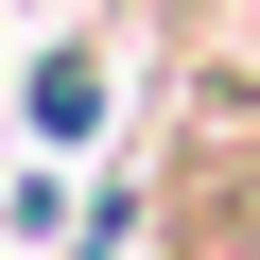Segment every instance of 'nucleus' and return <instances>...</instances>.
I'll list each match as a JSON object with an SVG mask.
<instances>
[{"label":"nucleus","mask_w":260,"mask_h":260,"mask_svg":"<svg viewBox=\"0 0 260 260\" xmlns=\"http://www.w3.org/2000/svg\"><path fill=\"white\" fill-rule=\"evenodd\" d=\"M35 121H52V139H87V121H104V70H87V52H52V70H35Z\"/></svg>","instance_id":"nucleus-1"}]
</instances>
